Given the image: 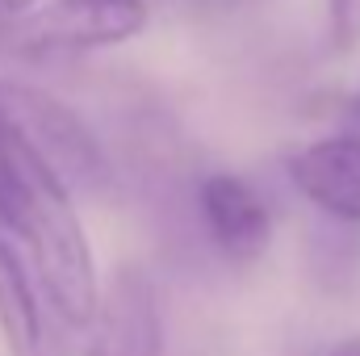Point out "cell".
Listing matches in <instances>:
<instances>
[{"instance_id": "5b68a950", "label": "cell", "mask_w": 360, "mask_h": 356, "mask_svg": "<svg viewBox=\"0 0 360 356\" xmlns=\"http://www.w3.org/2000/svg\"><path fill=\"white\" fill-rule=\"evenodd\" d=\"M205 231L226 260H256L272 239V218L264 197L235 172H210L197 189Z\"/></svg>"}, {"instance_id": "30bf717a", "label": "cell", "mask_w": 360, "mask_h": 356, "mask_svg": "<svg viewBox=\"0 0 360 356\" xmlns=\"http://www.w3.org/2000/svg\"><path fill=\"white\" fill-rule=\"evenodd\" d=\"M201 8H214V13H231V8H243V4H256V0H197Z\"/></svg>"}, {"instance_id": "9c48e42d", "label": "cell", "mask_w": 360, "mask_h": 356, "mask_svg": "<svg viewBox=\"0 0 360 356\" xmlns=\"http://www.w3.org/2000/svg\"><path fill=\"white\" fill-rule=\"evenodd\" d=\"M38 0H0V25L4 21H13V17H21V13H30Z\"/></svg>"}, {"instance_id": "277c9868", "label": "cell", "mask_w": 360, "mask_h": 356, "mask_svg": "<svg viewBox=\"0 0 360 356\" xmlns=\"http://www.w3.org/2000/svg\"><path fill=\"white\" fill-rule=\"evenodd\" d=\"M89 331L92 336L84 356H160L164 323H160L155 281L134 265L117 268L96 298Z\"/></svg>"}, {"instance_id": "7c38bea8", "label": "cell", "mask_w": 360, "mask_h": 356, "mask_svg": "<svg viewBox=\"0 0 360 356\" xmlns=\"http://www.w3.org/2000/svg\"><path fill=\"white\" fill-rule=\"evenodd\" d=\"M356 117H360V92H356Z\"/></svg>"}, {"instance_id": "8fae6325", "label": "cell", "mask_w": 360, "mask_h": 356, "mask_svg": "<svg viewBox=\"0 0 360 356\" xmlns=\"http://www.w3.org/2000/svg\"><path fill=\"white\" fill-rule=\"evenodd\" d=\"M331 356H360V340H344V344H340Z\"/></svg>"}, {"instance_id": "52a82bcc", "label": "cell", "mask_w": 360, "mask_h": 356, "mask_svg": "<svg viewBox=\"0 0 360 356\" xmlns=\"http://www.w3.org/2000/svg\"><path fill=\"white\" fill-rule=\"evenodd\" d=\"M0 336L13 356L42 352V306L17 248L0 235Z\"/></svg>"}, {"instance_id": "3957f363", "label": "cell", "mask_w": 360, "mask_h": 356, "mask_svg": "<svg viewBox=\"0 0 360 356\" xmlns=\"http://www.w3.org/2000/svg\"><path fill=\"white\" fill-rule=\"evenodd\" d=\"M0 117L72 193H105L109 189V160H105L96 134L59 96L34 89V84L0 80Z\"/></svg>"}, {"instance_id": "8992f818", "label": "cell", "mask_w": 360, "mask_h": 356, "mask_svg": "<svg viewBox=\"0 0 360 356\" xmlns=\"http://www.w3.org/2000/svg\"><path fill=\"white\" fill-rule=\"evenodd\" d=\"M297 193L327 218L360 227V134H327L289 160Z\"/></svg>"}, {"instance_id": "6da1fadb", "label": "cell", "mask_w": 360, "mask_h": 356, "mask_svg": "<svg viewBox=\"0 0 360 356\" xmlns=\"http://www.w3.org/2000/svg\"><path fill=\"white\" fill-rule=\"evenodd\" d=\"M4 231L30 248L55 314L68 327H89L101 285L80 214L72 205V189L17 139V130H13V205Z\"/></svg>"}, {"instance_id": "ba28073f", "label": "cell", "mask_w": 360, "mask_h": 356, "mask_svg": "<svg viewBox=\"0 0 360 356\" xmlns=\"http://www.w3.org/2000/svg\"><path fill=\"white\" fill-rule=\"evenodd\" d=\"M327 30L340 51H352L360 42V0H327Z\"/></svg>"}, {"instance_id": "7a4b0ae2", "label": "cell", "mask_w": 360, "mask_h": 356, "mask_svg": "<svg viewBox=\"0 0 360 356\" xmlns=\"http://www.w3.org/2000/svg\"><path fill=\"white\" fill-rule=\"evenodd\" d=\"M147 25L143 0H51L0 25V55L8 59H68L117 46Z\"/></svg>"}]
</instances>
